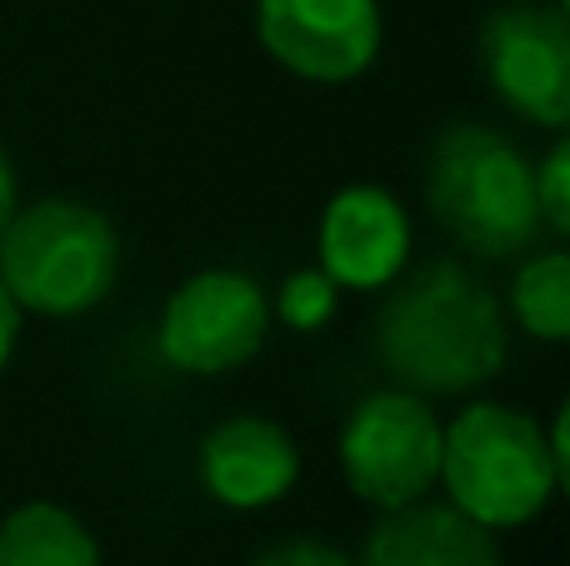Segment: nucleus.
<instances>
[{
	"label": "nucleus",
	"instance_id": "obj_7",
	"mask_svg": "<svg viewBox=\"0 0 570 566\" xmlns=\"http://www.w3.org/2000/svg\"><path fill=\"white\" fill-rule=\"evenodd\" d=\"M481 70L521 120L566 130L570 120V26L561 10L501 6L481 26Z\"/></svg>",
	"mask_w": 570,
	"mask_h": 566
},
{
	"label": "nucleus",
	"instance_id": "obj_12",
	"mask_svg": "<svg viewBox=\"0 0 570 566\" xmlns=\"http://www.w3.org/2000/svg\"><path fill=\"white\" fill-rule=\"evenodd\" d=\"M0 566H100V547L76 511L30 501L0 521Z\"/></svg>",
	"mask_w": 570,
	"mask_h": 566
},
{
	"label": "nucleus",
	"instance_id": "obj_16",
	"mask_svg": "<svg viewBox=\"0 0 570 566\" xmlns=\"http://www.w3.org/2000/svg\"><path fill=\"white\" fill-rule=\"evenodd\" d=\"M256 566H355L345 552L325 547V541H311V537H295V541H281V547H271L266 557Z\"/></svg>",
	"mask_w": 570,
	"mask_h": 566
},
{
	"label": "nucleus",
	"instance_id": "obj_15",
	"mask_svg": "<svg viewBox=\"0 0 570 566\" xmlns=\"http://www.w3.org/2000/svg\"><path fill=\"white\" fill-rule=\"evenodd\" d=\"M535 211L551 236H570V146L556 140L551 156L535 170Z\"/></svg>",
	"mask_w": 570,
	"mask_h": 566
},
{
	"label": "nucleus",
	"instance_id": "obj_6",
	"mask_svg": "<svg viewBox=\"0 0 570 566\" xmlns=\"http://www.w3.org/2000/svg\"><path fill=\"white\" fill-rule=\"evenodd\" d=\"M271 331V301L240 271H200L160 311V357L190 377L246 367Z\"/></svg>",
	"mask_w": 570,
	"mask_h": 566
},
{
	"label": "nucleus",
	"instance_id": "obj_17",
	"mask_svg": "<svg viewBox=\"0 0 570 566\" xmlns=\"http://www.w3.org/2000/svg\"><path fill=\"white\" fill-rule=\"evenodd\" d=\"M16 336H20V306L6 286H0V371H6L10 351H16Z\"/></svg>",
	"mask_w": 570,
	"mask_h": 566
},
{
	"label": "nucleus",
	"instance_id": "obj_1",
	"mask_svg": "<svg viewBox=\"0 0 570 566\" xmlns=\"http://www.w3.org/2000/svg\"><path fill=\"white\" fill-rule=\"evenodd\" d=\"M381 367L415 397H451L505 367L495 296L455 261H431L385 296L375 321Z\"/></svg>",
	"mask_w": 570,
	"mask_h": 566
},
{
	"label": "nucleus",
	"instance_id": "obj_14",
	"mask_svg": "<svg viewBox=\"0 0 570 566\" xmlns=\"http://www.w3.org/2000/svg\"><path fill=\"white\" fill-rule=\"evenodd\" d=\"M335 281L325 276L321 266L315 271H295V276L281 281V296H276V316L295 331H321L325 321L335 316Z\"/></svg>",
	"mask_w": 570,
	"mask_h": 566
},
{
	"label": "nucleus",
	"instance_id": "obj_8",
	"mask_svg": "<svg viewBox=\"0 0 570 566\" xmlns=\"http://www.w3.org/2000/svg\"><path fill=\"white\" fill-rule=\"evenodd\" d=\"M256 36L266 56L315 86L355 80L381 50L375 0H256Z\"/></svg>",
	"mask_w": 570,
	"mask_h": 566
},
{
	"label": "nucleus",
	"instance_id": "obj_9",
	"mask_svg": "<svg viewBox=\"0 0 570 566\" xmlns=\"http://www.w3.org/2000/svg\"><path fill=\"white\" fill-rule=\"evenodd\" d=\"M321 271L335 286L381 291L405 271L411 256V221L405 206L381 186H345L321 216Z\"/></svg>",
	"mask_w": 570,
	"mask_h": 566
},
{
	"label": "nucleus",
	"instance_id": "obj_2",
	"mask_svg": "<svg viewBox=\"0 0 570 566\" xmlns=\"http://www.w3.org/2000/svg\"><path fill=\"white\" fill-rule=\"evenodd\" d=\"M566 477V421L551 437L541 421L501 401H471L451 427H441V481L451 507L485 531L525 527L546 511Z\"/></svg>",
	"mask_w": 570,
	"mask_h": 566
},
{
	"label": "nucleus",
	"instance_id": "obj_4",
	"mask_svg": "<svg viewBox=\"0 0 570 566\" xmlns=\"http://www.w3.org/2000/svg\"><path fill=\"white\" fill-rule=\"evenodd\" d=\"M116 271V226L80 201H40L16 211L0 231V286L20 311L80 316L110 296Z\"/></svg>",
	"mask_w": 570,
	"mask_h": 566
},
{
	"label": "nucleus",
	"instance_id": "obj_18",
	"mask_svg": "<svg viewBox=\"0 0 570 566\" xmlns=\"http://www.w3.org/2000/svg\"><path fill=\"white\" fill-rule=\"evenodd\" d=\"M16 216V170H10V156L0 150V231Z\"/></svg>",
	"mask_w": 570,
	"mask_h": 566
},
{
	"label": "nucleus",
	"instance_id": "obj_3",
	"mask_svg": "<svg viewBox=\"0 0 570 566\" xmlns=\"http://www.w3.org/2000/svg\"><path fill=\"white\" fill-rule=\"evenodd\" d=\"M425 201L465 251L511 261L541 236L535 170L501 130L461 120L441 130L425 160Z\"/></svg>",
	"mask_w": 570,
	"mask_h": 566
},
{
	"label": "nucleus",
	"instance_id": "obj_11",
	"mask_svg": "<svg viewBox=\"0 0 570 566\" xmlns=\"http://www.w3.org/2000/svg\"><path fill=\"white\" fill-rule=\"evenodd\" d=\"M355 566H501L491 531L455 507H395Z\"/></svg>",
	"mask_w": 570,
	"mask_h": 566
},
{
	"label": "nucleus",
	"instance_id": "obj_13",
	"mask_svg": "<svg viewBox=\"0 0 570 566\" xmlns=\"http://www.w3.org/2000/svg\"><path fill=\"white\" fill-rule=\"evenodd\" d=\"M511 311H515V321L541 341L570 336V261L561 251L531 256L521 271H515Z\"/></svg>",
	"mask_w": 570,
	"mask_h": 566
},
{
	"label": "nucleus",
	"instance_id": "obj_10",
	"mask_svg": "<svg viewBox=\"0 0 570 566\" xmlns=\"http://www.w3.org/2000/svg\"><path fill=\"white\" fill-rule=\"evenodd\" d=\"M200 487L236 511H256L281 501L301 477V451L291 431L266 417H230L200 437L196 451Z\"/></svg>",
	"mask_w": 570,
	"mask_h": 566
},
{
	"label": "nucleus",
	"instance_id": "obj_5",
	"mask_svg": "<svg viewBox=\"0 0 570 566\" xmlns=\"http://www.w3.org/2000/svg\"><path fill=\"white\" fill-rule=\"evenodd\" d=\"M341 467L361 501L411 507L441 481V421L415 391H371L341 427Z\"/></svg>",
	"mask_w": 570,
	"mask_h": 566
}]
</instances>
